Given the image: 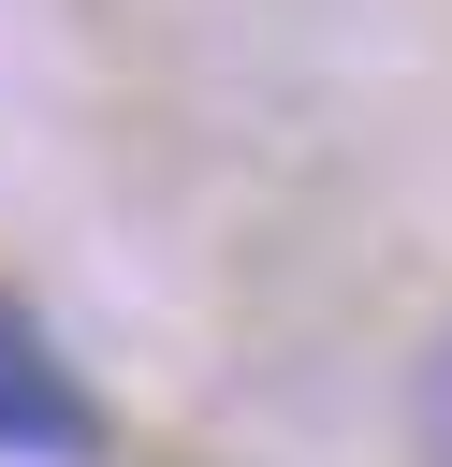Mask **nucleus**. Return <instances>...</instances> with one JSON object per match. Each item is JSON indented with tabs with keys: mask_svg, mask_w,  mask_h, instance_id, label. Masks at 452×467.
Returning <instances> with one entry per match:
<instances>
[{
	"mask_svg": "<svg viewBox=\"0 0 452 467\" xmlns=\"http://www.w3.org/2000/svg\"><path fill=\"white\" fill-rule=\"evenodd\" d=\"M0 452H29V467L102 452V409H87V379L44 350V321H29V306H0Z\"/></svg>",
	"mask_w": 452,
	"mask_h": 467,
	"instance_id": "f257e3e1",
	"label": "nucleus"
},
{
	"mask_svg": "<svg viewBox=\"0 0 452 467\" xmlns=\"http://www.w3.org/2000/svg\"><path fill=\"white\" fill-rule=\"evenodd\" d=\"M408 467H452V321L408 350Z\"/></svg>",
	"mask_w": 452,
	"mask_h": 467,
	"instance_id": "f03ea898",
	"label": "nucleus"
}]
</instances>
